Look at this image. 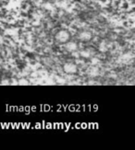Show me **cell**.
Returning a JSON list of instances; mask_svg holds the SVG:
<instances>
[{
    "mask_svg": "<svg viewBox=\"0 0 135 150\" xmlns=\"http://www.w3.org/2000/svg\"><path fill=\"white\" fill-rule=\"evenodd\" d=\"M55 40L60 43H66L70 40V33L67 30H60L55 34Z\"/></svg>",
    "mask_w": 135,
    "mask_h": 150,
    "instance_id": "cell-1",
    "label": "cell"
},
{
    "mask_svg": "<svg viewBox=\"0 0 135 150\" xmlns=\"http://www.w3.org/2000/svg\"><path fill=\"white\" fill-rule=\"evenodd\" d=\"M63 70L65 71V73L70 74V75H73L75 73H77L78 67L77 65L73 64V63H66L63 66Z\"/></svg>",
    "mask_w": 135,
    "mask_h": 150,
    "instance_id": "cell-2",
    "label": "cell"
},
{
    "mask_svg": "<svg viewBox=\"0 0 135 150\" xmlns=\"http://www.w3.org/2000/svg\"><path fill=\"white\" fill-rule=\"evenodd\" d=\"M65 47H66L67 51H69V52H71V53H74L75 51H77V49H78V44H77V42H75L68 41L66 42Z\"/></svg>",
    "mask_w": 135,
    "mask_h": 150,
    "instance_id": "cell-3",
    "label": "cell"
},
{
    "mask_svg": "<svg viewBox=\"0 0 135 150\" xmlns=\"http://www.w3.org/2000/svg\"><path fill=\"white\" fill-rule=\"evenodd\" d=\"M93 35L92 33L90 32V31H82V32L79 34V39H80L81 41H90L91 39H92Z\"/></svg>",
    "mask_w": 135,
    "mask_h": 150,
    "instance_id": "cell-4",
    "label": "cell"
},
{
    "mask_svg": "<svg viewBox=\"0 0 135 150\" xmlns=\"http://www.w3.org/2000/svg\"><path fill=\"white\" fill-rule=\"evenodd\" d=\"M99 51L102 53H105L108 51V45H106V43L105 42H102L100 44H99Z\"/></svg>",
    "mask_w": 135,
    "mask_h": 150,
    "instance_id": "cell-5",
    "label": "cell"
},
{
    "mask_svg": "<svg viewBox=\"0 0 135 150\" xmlns=\"http://www.w3.org/2000/svg\"><path fill=\"white\" fill-rule=\"evenodd\" d=\"M80 54H81V56L83 57V58H89L91 56V53H90L89 50H83L80 53Z\"/></svg>",
    "mask_w": 135,
    "mask_h": 150,
    "instance_id": "cell-6",
    "label": "cell"
},
{
    "mask_svg": "<svg viewBox=\"0 0 135 150\" xmlns=\"http://www.w3.org/2000/svg\"><path fill=\"white\" fill-rule=\"evenodd\" d=\"M19 83L21 85H28V84H29V82H28L26 79H21Z\"/></svg>",
    "mask_w": 135,
    "mask_h": 150,
    "instance_id": "cell-7",
    "label": "cell"
}]
</instances>
